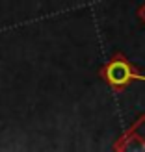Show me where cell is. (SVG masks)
Here are the masks:
<instances>
[{
    "label": "cell",
    "mask_w": 145,
    "mask_h": 152,
    "mask_svg": "<svg viewBox=\"0 0 145 152\" xmlns=\"http://www.w3.org/2000/svg\"><path fill=\"white\" fill-rule=\"evenodd\" d=\"M99 74H101L106 86L117 91V93L127 89L132 82H145V74L136 71L134 63L130 59H127L121 52H116L110 61L101 67Z\"/></svg>",
    "instance_id": "cell-1"
},
{
    "label": "cell",
    "mask_w": 145,
    "mask_h": 152,
    "mask_svg": "<svg viewBox=\"0 0 145 152\" xmlns=\"http://www.w3.org/2000/svg\"><path fill=\"white\" fill-rule=\"evenodd\" d=\"M113 150L117 152H145V115L138 119L127 128L125 134L113 143Z\"/></svg>",
    "instance_id": "cell-2"
},
{
    "label": "cell",
    "mask_w": 145,
    "mask_h": 152,
    "mask_svg": "<svg viewBox=\"0 0 145 152\" xmlns=\"http://www.w3.org/2000/svg\"><path fill=\"white\" fill-rule=\"evenodd\" d=\"M138 19H140V20L143 22V24H145V2L138 7Z\"/></svg>",
    "instance_id": "cell-3"
}]
</instances>
